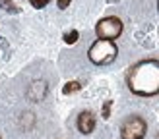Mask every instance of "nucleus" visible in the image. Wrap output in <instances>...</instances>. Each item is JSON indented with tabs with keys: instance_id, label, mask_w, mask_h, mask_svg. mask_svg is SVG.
Here are the masks:
<instances>
[{
	"instance_id": "nucleus-2",
	"label": "nucleus",
	"mask_w": 159,
	"mask_h": 139,
	"mask_svg": "<svg viewBox=\"0 0 159 139\" xmlns=\"http://www.w3.org/2000/svg\"><path fill=\"white\" fill-rule=\"evenodd\" d=\"M116 54H118V48L113 41H109V39H97L89 46V50H87V58L95 66H107L111 62H115Z\"/></svg>"
},
{
	"instance_id": "nucleus-3",
	"label": "nucleus",
	"mask_w": 159,
	"mask_h": 139,
	"mask_svg": "<svg viewBox=\"0 0 159 139\" xmlns=\"http://www.w3.org/2000/svg\"><path fill=\"white\" fill-rule=\"evenodd\" d=\"M95 33H97L99 39H109V41H115V39L120 37L122 33V21L118 18H103L97 21L95 25Z\"/></svg>"
},
{
	"instance_id": "nucleus-8",
	"label": "nucleus",
	"mask_w": 159,
	"mask_h": 139,
	"mask_svg": "<svg viewBox=\"0 0 159 139\" xmlns=\"http://www.w3.org/2000/svg\"><path fill=\"white\" fill-rule=\"evenodd\" d=\"M78 37H80L78 31H68V33H64V43L66 44H74L78 41Z\"/></svg>"
},
{
	"instance_id": "nucleus-10",
	"label": "nucleus",
	"mask_w": 159,
	"mask_h": 139,
	"mask_svg": "<svg viewBox=\"0 0 159 139\" xmlns=\"http://www.w3.org/2000/svg\"><path fill=\"white\" fill-rule=\"evenodd\" d=\"M111 104H113V103H111V100H107L105 106H103V118H109V108H111Z\"/></svg>"
},
{
	"instance_id": "nucleus-12",
	"label": "nucleus",
	"mask_w": 159,
	"mask_h": 139,
	"mask_svg": "<svg viewBox=\"0 0 159 139\" xmlns=\"http://www.w3.org/2000/svg\"><path fill=\"white\" fill-rule=\"evenodd\" d=\"M157 8H159V0H157Z\"/></svg>"
},
{
	"instance_id": "nucleus-5",
	"label": "nucleus",
	"mask_w": 159,
	"mask_h": 139,
	"mask_svg": "<svg viewBox=\"0 0 159 139\" xmlns=\"http://www.w3.org/2000/svg\"><path fill=\"white\" fill-rule=\"evenodd\" d=\"M93 128H95V116L89 110H85V112H82V114L78 116V129L82 131L84 135L91 133Z\"/></svg>"
},
{
	"instance_id": "nucleus-11",
	"label": "nucleus",
	"mask_w": 159,
	"mask_h": 139,
	"mask_svg": "<svg viewBox=\"0 0 159 139\" xmlns=\"http://www.w3.org/2000/svg\"><path fill=\"white\" fill-rule=\"evenodd\" d=\"M57 2H58V8H62V10H64V8L70 6V2H72V0H57Z\"/></svg>"
},
{
	"instance_id": "nucleus-6",
	"label": "nucleus",
	"mask_w": 159,
	"mask_h": 139,
	"mask_svg": "<svg viewBox=\"0 0 159 139\" xmlns=\"http://www.w3.org/2000/svg\"><path fill=\"white\" fill-rule=\"evenodd\" d=\"M0 8L6 12H12V14H18L20 8H16V4L12 2V0H0Z\"/></svg>"
},
{
	"instance_id": "nucleus-7",
	"label": "nucleus",
	"mask_w": 159,
	"mask_h": 139,
	"mask_svg": "<svg viewBox=\"0 0 159 139\" xmlns=\"http://www.w3.org/2000/svg\"><path fill=\"white\" fill-rule=\"evenodd\" d=\"M80 89H82V85H80L78 81H68L64 85V89H62V93H64V95H70V93H76Z\"/></svg>"
},
{
	"instance_id": "nucleus-9",
	"label": "nucleus",
	"mask_w": 159,
	"mask_h": 139,
	"mask_svg": "<svg viewBox=\"0 0 159 139\" xmlns=\"http://www.w3.org/2000/svg\"><path fill=\"white\" fill-rule=\"evenodd\" d=\"M29 4L37 8V10H41V8H45L47 4H49V0H29Z\"/></svg>"
},
{
	"instance_id": "nucleus-1",
	"label": "nucleus",
	"mask_w": 159,
	"mask_h": 139,
	"mask_svg": "<svg viewBox=\"0 0 159 139\" xmlns=\"http://www.w3.org/2000/svg\"><path fill=\"white\" fill-rule=\"evenodd\" d=\"M128 89L138 97H153L159 93V62L142 60L128 72Z\"/></svg>"
},
{
	"instance_id": "nucleus-4",
	"label": "nucleus",
	"mask_w": 159,
	"mask_h": 139,
	"mask_svg": "<svg viewBox=\"0 0 159 139\" xmlns=\"http://www.w3.org/2000/svg\"><path fill=\"white\" fill-rule=\"evenodd\" d=\"M146 131H148V124L140 116H132V118H128L122 124L120 137L122 139H144Z\"/></svg>"
}]
</instances>
